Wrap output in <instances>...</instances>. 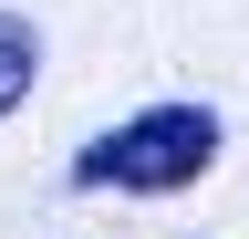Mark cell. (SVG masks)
Returning a JSON list of instances; mask_svg holds the SVG:
<instances>
[{
  "label": "cell",
  "instance_id": "obj_1",
  "mask_svg": "<svg viewBox=\"0 0 249 239\" xmlns=\"http://www.w3.org/2000/svg\"><path fill=\"white\" fill-rule=\"evenodd\" d=\"M218 146H229L218 104H145L73 146V187L83 198H187L218 166Z\"/></svg>",
  "mask_w": 249,
  "mask_h": 239
},
{
  "label": "cell",
  "instance_id": "obj_2",
  "mask_svg": "<svg viewBox=\"0 0 249 239\" xmlns=\"http://www.w3.org/2000/svg\"><path fill=\"white\" fill-rule=\"evenodd\" d=\"M31 83H42V32H31V11H0V114H21Z\"/></svg>",
  "mask_w": 249,
  "mask_h": 239
}]
</instances>
